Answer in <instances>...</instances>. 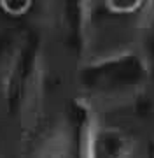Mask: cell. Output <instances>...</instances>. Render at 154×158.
I'll list each match as a JSON object with an SVG mask.
<instances>
[{
    "label": "cell",
    "mask_w": 154,
    "mask_h": 158,
    "mask_svg": "<svg viewBox=\"0 0 154 158\" xmlns=\"http://www.w3.org/2000/svg\"><path fill=\"white\" fill-rule=\"evenodd\" d=\"M142 2L140 0H107L105 2V9L110 14H117V16H128V14H135L137 11L142 9Z\"/></svg>",
    "instance_id": "6da1fadb"
},
{
    "label": "cell",
    "mask_w": 154,
    "mask_h": 158,
    "mask_svg": "<svg viewBox=\"0 0 154 158\" xmlns=\"http://www.w3.org/2000/svg\"><path fill=\"white\" fill-rule=\"evenodd\" d=\"M32 6V0H0V11L11 18H21L28 14Z\"/></svg>",
    "instance_id": "7a4b0ae2"
}]
</instances>
